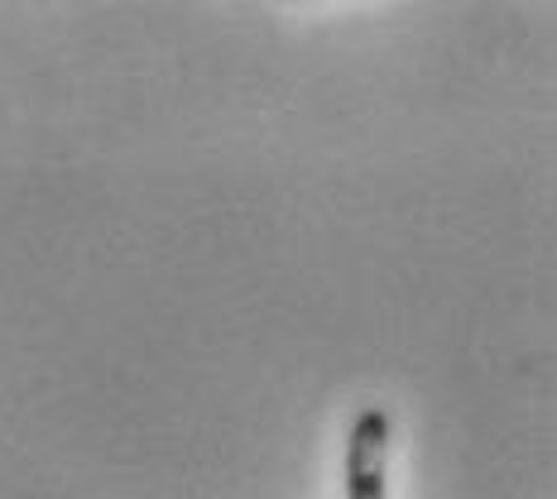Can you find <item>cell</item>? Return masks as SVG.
Returning a JSON list of instances; mask_svg holds the SVG:
<instances>
[{"label":"cell","instance_id":"cell-1","mask_svg":"<svg viewBox=\"0 0 557 499\" xmlns=\"http://www.w3.org/2000/svg\"><path fill=\"white\" fill-rule=\"evenodd\" d=\"M346 499H389V413L366 409L346 442Z\"/></svg>","mask_w":557,"mask_h":499}]
</instances>
